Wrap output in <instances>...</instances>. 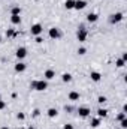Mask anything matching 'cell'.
<instances>
[{"label": "cell", "instance_id": "cell-30", "mask_svg": "<svg viewBox=\"0 0 127 129\" xmlns=\"http://www.w3.org/2000/svg\"><path fill=\"white\" fill-rule=\"evenodd\" d=\"M64 129H73L72 125H64Z\"/></svg>", "mask_w": 127, "mask_h": 129}, {"label": "cell", "instance_id": "cell-6", "mask_svg": "<svg viewBox=\"0 0 127 129\" xmlns=\"http://www.w3.org/2000/svg\"><path fill=\"white\" fill-rule=\"evenodd\" d=\"M90 113H91V110H90L88 107H79V108H78V114H79L81 117H88Z\"/></svg>", "mask_w": 127, "mask_h": 129}, {"label": "cell", "instance_id": "cell-22", "mask_svg": "<svg viewBox=\"0 0 127 129\" xmlns=\"http://www.w3.org/2000/svg\"><path fill=\"white\" fill-rule=\"evenodd\" d=\"M120 125H121V129H126V128H127V119L120 120Z\"/></svg>", "mask_w": 127, "mask_h": 129}, {"label": "cell", "instance_id": "cell-24", "mask_svg": "<svg viewBox=\"0 0 127 129\" xmlns=\"http://www.w3.org/2000/svg\"><path fill=\"white\" fill-rule=\"evenodd\" d=\"M123 119H126V113H120V114L117 116V120H118V122L123 120Z\"/></svg>", "mask_w": 127, "mask_h": 129}, {"label": "cell", "instance_id": "cell-27", "mask_svg": "<svg viewBox=\"0 0 127 129\" xmlns=\"http://www.w3.org/2000/svg\"><path fill=\"white\" fill-rule=\"evenodd\" d=\"M36 42H37V44H40V42H43V39H42L40 36H36Z\"/></svg>", "mask_w": 127, "mask_h": 129}, {"label": "cell", "instance_id": "cell-32", "mask_svg": "<svg viewBox=\"0 0 127 129\" xmlns=\"http://www.w3.org/2000/svg\"><path fill=\"white\" fill-rule=\"evenodd\" d=\"M0 129H9V128L8 126H3V128H0Z\"/></svg>", "mask_w": 127, "mask_h": 129}, {"label": "cell", "instance_id": "cell-19", "mask_svg": "<svg viewBox=\"0 0 127 129\" xmlns=\"http://www.w3.org/2000/svg\"><path fill=\"white\" fill-rule=\"evenodd\" d=\"M11 12H12V15H20V14H21V9H20L18 6H15V8H12Z\"/></svg>", "mask_w": 127, "mask_h": 129}, {"label": "cell", "instance_id": "cell-35", "mask_svg": "<svg viewBox=\"0 0 127 129\" xmlns=\"http://www.w3.org/2000/svg\"><path fill=\"white\" fill-rule=\"evenodd\" d=\"M0 42H2V36H0Z\"/></svg>", "mask_w": 127, "mask_h": 129}, {"label": "cell", "instance_id": "cell-12", "mask_svg": "<svg viewBox=\"0 0 127 129\" xmlns=\"http://www.w3.org/2000/svg\"><path fill=\"white\" fill-rule=\"evenodd\" d=\"M90 78H91V80H93L94 83H99V81L102 80V75H100L99 72H96V71H93V72L90 74Z\"/></svg>", "mask_w": 127, "mask_h": 129}, {"label": "cell", "instance_id": "cell-11", "mask_svg": "<svg viewBox=\"0 0 127 129\" xmlns=\"http://www.w3.org/2000/svg\"><path fill=\"white\" fill-rule=\"evenodd\" d=\"M26 69H27V64L23 63V62H18V63L15 64V71L17 72H24Z\"/></svg>", "mask_w": 127, "mask_h": 129}, {"label": "cell", "instance_id": "cell-15", "mask_svg": "<svg viewBox=\"0 0 127 129\" xmlns=\"http://www.w3.org/2000/svg\"><path fill=\"white\" fill-rule=\"evenodd\" d=\"M79 99V93L78 92H70L69 93V101H78Z\"/></svg>", "mask_w": 127, "mask_h": 129}, {"label": "cell", "instance_id": "cell-4", "mask_svg": "<svg viewBox=\"0 0 127 129\" xmlns=\"http://www.w3.org/2000/svg\"><path fill=\"white\" fill-rule=\"evenodd\" d=\"M87 35H88V32H87V30L81 26V27H79V30H78V41H79V42H85Z\"/></svg>", "mask_w": 127, "mask_h": 129}, {"label": "cell", "instance_id": "cell-34", "mask_svg": "<svg viewBox=\"0 0 127 129\" xmlns=\"http://www.w3.org/2000/svg\"><path fill=\"white\" fill-rule=\"evenodd\" d=\"M18 129H26V128H18Z\"/></svg>", "mask_w": 127, "mask_h": 129}, {"label": "cell", "instance_id": "cell-14", "mask_svg": "<svg viewBox=\"0 0 127 129\" xmlns=\"http://www.w3.org/2000/svg\"><path fill=\"white\" fill-rule=\"evenodd\" d=\"M73 6H75V0H66L64 2V8L66 9H73Z\"/></svg>", "mask_w": 127, "mask_h": 129}, {"label": "cell", "instance_id": "cell-31", "mask_svg": "<svg viewBox=\"0 0 127 129\" xmlns=\"http://www.w3.org/2000/svg\"><path fill=\"white\" fill-rule=\"evenodd\" d=\"M33 116L36 117V116H39V110H34V113H33Z\"/></svg>", "mask_w": 127, "mask_h": 129}, {"label": "cell", "instance_id": "cell-9", "mask_svg": "<svg viewBox=\"0 0 127 129\" xmlns=\"http://www.w3.org/2000/svg\"><path fill=\"white\" fill-rule=\"evenodd\" d=\"M43 77H45V80H52V78L55 77V72H54L52 69H46V71L43 72Z\"/></svg>", "mask_w": 127, "mask_h": 129}, {"label": "cell", "instance_id": "cell-21", "mask_svg": "<svg viewBox=\"0 0 127 129\" xmlns=\"http://www.w3.org/2000/svg\"><path fill=\"white\" fill-rule=\"evenodd\" d=\"M115 64H117V66H118V68H123V66H124V64H126V62H124V60H123V59H118V60H117V62H115Z\"/></svg>", "mask_w": 127, "mask_h": 129}, {"label": "cell", "instance_id": "cell-33", "mask_svg": "<svg viewBox=\"0 0 127 129\" xmlns=\"http://www.w3.org/2000/svg\"><path fill=\"white\" fill-rule=\"evenodd\" d=\"M27 129H34V128H33V126H30V128H27Z\"/></svg>", "mask_w": 127, "mask_h": 129}, {"label": "cell", "instance_id": "cell-20", "mask_svg": "<svg viewBox=\"0 0 127 129\" xmlns=\"http://www.w3.org/2000/svg\"><path fill=\"white\" fill-rule=\"evenodd\" d=\"M99 125H100V119H99V117H97V119H93V120H91V126H93V128H97Z\"/></svg>", "mask_w": 127, "mask_h": 129}, {"label": "cell", "instance_id": "cell-16", "mask_svg": "<svg viewBox=\"0 0 127 129\" xmlns=\"http://www.w3.org/2000/svg\"><path fill=\"white\" fill-rule=\"evenodd\" d=\"M57 114H58L57 108H49L48 110V117H57Z\"/></svg>", "mask_w": 127, "mask_h": 129}, {"label": "cell", "instance_id": "cell-13", "mask_svg": "<svg viewBox=\"0 0 127 129\" xmlns=\"http://www.w3.org/2000/svg\"><path fill=\"white\" fill-rule=\"evenodd\" d=\"M11 23L12 24H20L21 23V17L20 15H11Z\"/></svg>", "mask_w": 127, "mask_h": 129}, {"label": "cell", "instance_id": "cell-23", "mask_svg": "<svg viewBox=\"0 0 127 129\" xmlns=\"http://www.w3.org/2000/svg\"><path fill=\"white\" fill-rule=\"evenodd\" d=\"M85 51H87V50H85L84 47H81V48H78V54H79V56H84V54H85Z\"/></svg>", "mask_w": 127, "mask_h": 129}, {"label": "cell", "instance_id": "cell-17", "mask_svg": "<svg viewBox=\"0 0 127 129\" xmlns=\"http://www.w3.org/2000/svg\"><path fill=\"white\" fill-rule=\"evenodd\" d=\"M97 116H99V119H102V117H106V116H108V111H106L105 108H99V111H97Z\"/></svg>", "mask_w": 127, "mask_h": 129}, {"label": "cell", "instance_id": "cell-29", "mask_svg": "<svg viewBox=\"0 0 127 129\" xmlns=\"http://www.w3.org/2000/svg\"><path fill=\"white\" fill-rule=\"evenodd\" d=\"M24 117H26V116H24L23 113H20V114H18V119H20V120H24Z\"/></svg>", "mask_w": 127, "mask_h": 129}, {"label": "cell", "instance_id": "cell-28", "mask_svg": "<svg viewBox=\"0 0 127 129\" xmlns=\"http://www.w3.org/2000/svg\"><path fill=\"white\" fill-rule=\"evenodd\" d=\"M5 107H6V104H5V102H3V101H2V99H0V110H3V108H5Z\"/></svg>", "mask_w": 127, "mask_h": 129}, {"label": "cell", "instance_id": "cell-1", "mask_svg": "<svg viewBox=\"0 0 127 129\" xmlns=\"http://www.w3.org/2000/svg\"><path fill=\"white\" fill-rule=\"evenodd\" d=\"M30 87H32L33 90H37V92H43V90H46V89H48V83H46L45 80H39V81H32Z\"/></svg>", "mask_w": 127, "mask_h": 129}, {"label": "cell", "instance_id": "cell-3", "mask_svg": "<svg viewBox=\"0 0 127 129\" xmlns=\"http://www.w3.org/2000/svg\"><path fill=\"white\" fill-rule=\"evenodd\" d=\"M15 56H17V59H20V60L26 59V57H27V48H26V47H20V48L17 50Z\"/></svg>", "mask_w": 127, "mask_h": 129}, {"label": "cell", "instance_id": "cell-25", "mask_svg": "<svg viewBox=\"0 0 127 129\" xmlns=\"http://www.w3.org/2000/svg\"><path fill=\"white\" fill-rule=\"evenodd\" d=\"M97 102H99V104H105V102H106V98L105 96H99L97 98Z\"/></svg>", "mask_w": 127, "mask_h": 129}, {"label": "cell", "instance_id": "cell-26", "mask_svg": "<svg viewBox=\"0 0 127 129\" xmlns=\"http://www.w3.org/2000/svg\"><path fill=\"white\" fill-rule=\"evenodd\" d=\"M6 35H8V36H9V38H12V36H15V32H14V30H12V29H9V30H8V32H6Z\"/></svg>", "mask_w": 127, "mask_h": 129}, {"label": "cell", "instance_id": "cell-8", "mask_svg": "<svg viewBox=\"0 0 127 129\" xmlns=\"http://www.w3.org/2000/svg\"><path fill=\"white\" fill-rule=\"evenodd\" d=\"M85 6H87V2H85V0H75V6H73V9L81 11V9H84Z\"/></svg>", "mask_w": 127, "mask_h": 129}, {"label": "cell", "instance_id": "cell-10", "mask_svg": "<svg viewBox=\"0 0 127 129\" xmlns=\"http://www.w3.org/2000/svg\"><path fill=\"white\" fill-rule=\"evenodd\" d=\"M97 20H99V15L94 14V12H90V14L87 15V21H88V23H96Z\"/></svg>", "mask_w": 127, "mask_h": 129}, {"label": "cell", "instance_id": "cell-5", "mask_svg": "<svg viewBox=\"0 0 127 129\" xmlns=\"http://www.w3.org/2000/svg\"><path fill=\"white\" fill-rule=\"evenodd\" d=\"M49 38H51V39H60V38H61V32H60L57 27H51V29H49Z\"/></svg>", "mask_w": 127, "mask_h": 129}, {"label": "cell", "instance_id": "cell-2", "mask_svg": "<svg viewBox=\"0 0 127 129\" xmlns=\"http://www.w3.org/2000/svg\"><path fill=\"white\" fill-rule=\"evenodd\" d=\"M42 32H43L42 24H33L32 27H30V33H32L33 36H39Z\"/></svg>", "mask_w": 127, "mask_h": 129}, {"label": "cell", "instance_id": "cell-7", "mask_svg": "<svg viewBox=\"0 0 127 129\" xmlns=\"http://www.w3.org/2000/svg\"><path fill=\"white\" fill-rule=\"evenodd\" d=\"M121 20H123V14H121V12L112 14V15H111V18H109V21H111L112 24H115V23H120Z\"/></svg>", "mask_w": 127, "mask_h": 129}, {"label": "cell", "instance_id": "cell-18", "mask_svg": "<svg viewBox=\"0 0 127 129\" xmlns=\"http://www.w3.org/2000/svg\"><path fill=\"white\" fill-rule=\"evenodd\" d=\"M61 80H63L64 83H70V81H72V75H70V74H63Z\"/></svg>", "mask_w": 127, "mask_h": 129}]
</instances>
